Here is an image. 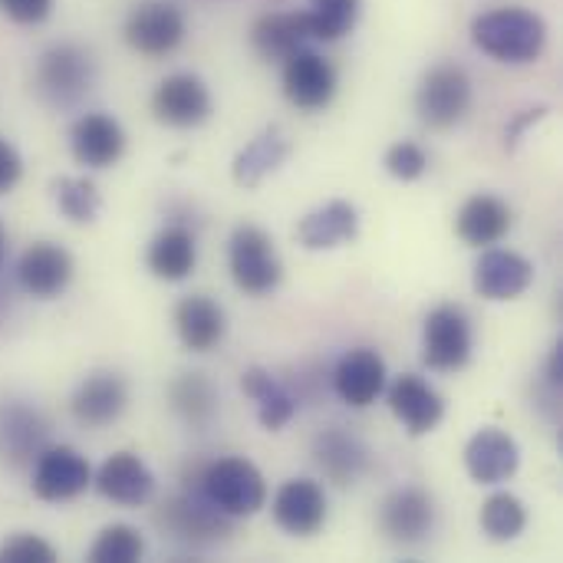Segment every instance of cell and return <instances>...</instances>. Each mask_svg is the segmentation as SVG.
Returning a JSON list of instances; mask_svg holds the SVG:
<instances>
[{
	"mask_svg": "<svg viewBox=\"0 0 563 563\" xmlns=\"http://www.w3.org/2000/svg\"><path fill=\"white\" fill-rule=\"evenodd\" d=\"M0 261H3V224H0Z\"/></svg>",
	"mask_w": 563,
	"mask_h": 563,
	"instance_id": "b9f144b4",
	"label": "cell"
},
{
	"mask_svg": "<svg viewBox=\"0 0 563 563\" xmlns=\"http://www.w3.org/2000/svg\"><path fill=\"white\" fill-rule=\"evenodd\" d=\"M472 109V79L455 63L432 66L416 92V112L429 129H452Z\"/></svg>",
	"mask_w": 563,
	"mask_h": 563,
	"instance_id": "5b68a950",
	"label": "cell"
},
{
	"mask_svg": "<svg viewBox=\"0 0 563 563\" xmlns=\"http://www.w3.org/2000/svg\"><path fill=\"white\" fill-rule=\"evenodd\" d=\"M472 40L501 63H534L548 43V23L525 7H498L472 20Z\"/></svg>",
	"mask_w": 563,
	"mask_h": 563,
	"instance_id": "6da1fadb",
	"label": "cell"
},
{
	"mask_svg": "<svg viewBox=\"0 0 563 563\" xmlns=\"http://www.w3.org/2000/svg\"><path fill=\"white\" fill-rule=\"evenodd\" d=\"M379 528L393 544H422L435 528V501L422 488H399L379 508Z\"/></svg>",
	"mask_w": 563,
	"mask_h": 563,
	"instance_id": "4fadbf2b",
	"label": "cell"
},
{
	"mask_svg": "<svg viewBox=\"0 0 563 563\" xmlns=\"http://www.w3.org/2000/svg\"><path fill=\"white\" fill-rule=\"evenodd\" d=\"M333 393L350 406V409H366L386 393V360L369 350L356 346L340 356L333 366Z\"/></svg>",
	"mask_w": 563,
	"mask_h": 563,
	"instance_id": "e0dca14e",
	"label": "cell"
},
{
	"mask_svg": "<svg viewBox=\"0 0 563 563\" xmlns=\"http://www.w3.org/2000/svg\"><path fill=\"white\" fill-rule=\"evenodd\" d=\"M125 406H129V383H125V376H119L112 369L89 373L69 399L73 419L89 429L112 426L125 412Z\"/></svg>",
	"mask_w": 563,
	"mask_h": 563,
	"instance_id": "7c38bea8",
	"label": "cell"
},
{
	"mask_svg": "<svg viewBox=\"0 0 563 563\" xmlns=\"http://www.w3.org/2000/svg\"><path fill=\"white\" fill-rule=\"evenodd\" d=\"M73 254L53 241H36L30 244L23 254H20V264H16V280L20 287L36 297V300H53L59 297L69 280H73Z\"/></svg>",
	"mask_w": 563,
	"mask_h": 563,
	"instance_id": "2e32d148",
	"label": "cell"
},
{
	"mask_svg": "<svg viewBox=\"0 0 563 563\" xmlns=\"http://www.w3.org/2000/svg\"><path fill=\"white\" fill-rule=\"evenodd\" d=\"M521 465V449L505 429H478L465 445V468L478 485H501L515 478Z\"/></svg>",
	"mask_w": 563,
	"mask_h": 563,
	"instance_id": "7402d4cb",
	"label": "cell"
},
{
	"mask_svg": "<svg viewBox=\"0 0 563 563\" xmlns=\"http://www.w3.org/2000/svg\"><path fill=\"white\" fill-rule=\"evenodd\" d=\"M383 165L396 181H416L429 172V155L419 142H396L389 145Z\"/></svg>",
	"mask_w": 563,
	"mask_h": 563,
	"instance_id": "d590c367",
	"label": "cell"
},
{
	"mask_svg": "<svg viewBox=\"0 0 563 563\" xmlns=\"http://www.w3.org/2000/svg\"><path fill=\"white\" fill-rule=\"evenodd\" d=\"M307 40H313L310 33V20L303 10H290V13H264L254 26H251V43L264 59H287L290 53L303 49Z\"/></svg>",
	"mask_w": 563,
	"mask_h": 563,
	"instance_id": "83f0119b",
	"label": "cell"
},
{
	"mask_svg": "<svg viewBox=\"0 0 563 563\" xmlns=\"http://www.w3.org/2000/svg\"><path fill=\"white\" fill-rule=\"evenodd\" d=\"M198 492L228 518H251L267 505V482L247 459H218L205 465Z\"/></svg>",
	"mask_w": 563,
	"mask_h": 563,
	"instance_id": "7a4b0ae2",
	"label": "cell"
},
{
	"mask_svg": "<svg viewBox=\"0 0 563 563\" xmlns=\"http://www.w3.org/2000/svg\"><path fill=\"white\" fill-rule=\"evenodd\" d=\"M284 96L290 106L303 109V112H317L327 109L336 96V66L313 49H297L284 59Z\"/></svg>",
	"mask_w": 563,
	"mask_h": 563,
	"instance_id": "9c48e42d",
	"label": "cell"
},
{
	"mask_svg": "<svg viewBox=\"0 0 563 563\" xmlns=\"http://www.w3.org/2000/svg\"><path fill=\"white\" fill-rule=\"evenodd\" d=\"M155 525L188 544V548H208V544H218L231 534V518L221 515L201 492L198 495H175L168 498L158 515H155Z\"/></svg>",
	"mask_w": 563,
	"mask_h": 563,
	"instance_id": "52a82bcc",
	"label": "cell"
},
{
	"mask_svg": "<svg viewBox=\"0 0 563 563\" xmlns=\"http://www.w3.org/2000/svg\"><path fill=\"white\" fill-rule=\"evenodd\" d=\"M20 175H23V158H20V152H16L7 139H0V195L13 191V185L20 181Z\"/></svg>",
	"mask_w": 563,
	"mask_h": 563,
	"instance_id": "f35d334b",
	"label": "cell"
},
{
	"mask_svg": "<svg viewBox=\"0 0 563 563\" xmlns=\"http://www.w3.org/2000/svg\"><path fill=\"white\" fill-rule=\"evenodd\" d=\"M228 267H231V280L238 284V290H244L251 297H264V294L277 290V284L284 277L280 254H277L271 234L257 224H241L231 234Z\"/></svg>",
	"mask_w": 563,
	"mask_h": 563,
	"instance_id": "3957f363",
	"label": "cell"
},
{
	"mask_svg": "<svg viewBox=\"0 0 563 563\" xmlns=\"http://www.w3.org/2000/svg\"><path fill=\"white\" fill-rule=\"evenodd\" d=\"M96 79L92 56L76 43L49 46L36 63V92L49 106H73L79 102Z\"/></svg>",
	"mask_w": 563,
	"mask_h": 563,
	"instance_id": "8992f818",
	"label": "cell"
},
{
	"mask_svg": "<svg viewBox=\"0 0 563 563\" xmlns=\"http://www.w3.org/2000/svg\"><path fill=\"white\" fill-rule=\"evenodd\" d=\"M152 112L162 125L195 129L211 115V92L195 73L165 76L152 92Z\"/></svg>",
	"mask_w": 563,
	"mask_h": 563,
	"instance_id": "8fae6325",
	"label": "cell"
},
{
	"mask_svg": "<svg viewBox=\"0 0 563 563\" xmlns=\"http://www.w3.org/2000/svg\"><path fill=\"white\" fill-rule=\"evenodd\" d=\"M548 383H551L554 389H561L563 386V343L554 346V353H551V360H548Z\"/></svg>",
	"mask_w": 563,
	"mask_h": 563,
	"instance_id": "60d3db41",
	"label": "cell"
},
{
	"mask_svg": "<svg viewBox=\"0 0 563 563\" xmlns=\"http://www.w3.org/2000/svg\"><path fill=\"white\" fill-rule=\"evenodd\" d=\"M145 264H148L152 277H158V280H168V284L188 280L195 274V264H198L195 234L181 224L158 231L145 251Z\"/></svg>",
	"mask_w": 563,
	"mask_h": 563,
	"instance_id": "4316f807",
	"label": "cell"
},
{
	"mask_svg": "<svg viewBox=\"0 0 563 563\" xmlns=\"http://www.w3.org/2000/svg\"><path fill=\"white\" fill-rule=\"evenodd\" d=\"M53 195H56V205L59 211L73 221V224H92L99 218V208H102V198H99V188L92 178H56L53 181Z\"/></svg>",
	"mask_w": 563,
	"mask_h": 563,
	"instance_id": "836d02e7",
	"label": "cell"
},
{
	"mask_svg": "<svg viewBox=\"0 0 563 563\" xmlns=\"http://www.w3.org/2000/svg\"><path fill=\"white\" fill-rule=\"evenodd\" d=\"M224 310L205 297V294H188L175 307V333L191 353H211L224 340Z\"/></svg>",
	"mask_w": 563,
	"mask_h": 563,
	"instance_id": "d4e9b609",
	"label": "cell"
},
{
	"mask_svg": "<svg viewBox=\"0 0 563 563\" xmlns=\"http://www.w3.org/2000/svg\"><path fill=\"white\" fill-rule=\"evenodd\" d=\"M92 485V468L86 455H79L69 445H53L43 449L33 462V495L40 501H73Z\"/></svg>",
	"mask_w": 563,
	"mask_h": 563,
	"instance_id": "30bf717a",
	"label": "cell"
},
{
	"mask_svg": "<svg viewBox=\"0 0 563 563\" xmlns=\"http://www.w3.org/2000/svg\"><path fill=\"white\" fill-rule=\"evenodd\" d=\"M287 155H290V139L277 125H271L238 152L231 175L241 188H257L267 175H274L287 162Z\"/></svg>",
	"mask_w": 563,
	"mask_h": 563,
	"instance_id": "f546056e",
	"label": "cell"
},
{
	"mask_svg": "<svg viewBox=\"0 0 563 563\" xmlns=\"http://www.w3.org/2000/svg\"><path fill=\"white\" fill-rule=\"evenodd\" d=\"M274 521L294 538H313L327 525V495L313 478H290L274 495Z\"/></svg>",
	"mask_w": 563,
	"mask_h": 563,
	"instance_id": "44dd1931",
	"label": "cell"
},
{
	"mask_svg": "<svg viewBox=\"0 0 563 563\" xmlns=\"http://www.w3.org/2000/svg\"><path fill=\"white\" fill-rule=\"evenodd\" d=\"M145 554V541L129 525H109L99 531V538L89 548L92 563H135Z\"/></svg>",
	"mask_w": 563,
	"mask_h": 563,
	"instance_id": "e575fe53",
	"label": "cell"
},
{
	"mask_svg": "<svg viewBox=\"0 0 563 563\" xmlns=\"http://www.w3.org/2000/svg\"><path fill=\"white\" fill-rule=\"evenodd\" d=\"M168 406L185 426L205 429L218 412V389L205 373H181L168 386Z\"/></svg>",
	"mask_w": 563,
	"mask_h": 563,
	"instance_id": "4dcf8cb0",
	"label": "cell"
},
{
	"mask_svg": "<svg viewBox=\"0 0 563 563\" xmlns=\"http://www.w3.org/2000/svg\"><path fill=\"white\" fill-rule=\"evenodd\" d=\"M528 528V508L521 498L498 492L482 505V531L488 534V541L495 544H508L518 541Z\"/></svg>",
	"mask_w": 563,
	"mask_h": 563,
	"instance_id": "1f68e13d",
	"label": "cell"
},
{
	"mask_svg": "<svg viewBox=\"0 0 563 563\" xmlns=\"http://www.w3.org/2000/svg\"><path fill=\"white\" fill-rule=\"evenodd\" d=\"M46 422L23 402H0V459L13 468L36 462L43 452Z\"/></svg>",
	"mask_w": 563,
	"mask_h": 563,
	"instance_id": "603a6c76",
	"label": "cell"
},
{
	"mask_svg": "<svg viewBox=\"0 0 563 563\" xmlns=\"http://www.w3.org/2000/svg\"><path fill=\"white\" fill-rule=\"evenodd\" d=\"M96 492L122 508H142L155 495V475L135 452H112L92 475Z\"/></svg>",
	"mask_w": 563,
	"mask_h": 563,
	"instance_id": "9a60e30c",
	"label": "cell"
},
{
	"mask_svg": "<svg viewBox=\"0 0 563 563\" xmlns=\"http://www.w3.org/2000/svg\"><path fill=\"white\" fill-rule=\"evenodd\" d=\"M548 115V106H538V109H528L525 115H518L511 125H508V132H505V139H508V148H515L518 142H521V135L528 132V125L531 122H541Z\"/></svg>",
	"mask_w": 563,
	"mask_h": 563,
	"instance_id": "ab89813d",
	"label": "cell"
},
{
	"mask_svg": "<svg viewBox=\"0 0 563 563\" xmlns=\"http://www.w3.org/2000/svg\"><path fill=\"white\" fill-rule=\"evenodd\" d=\"M185 13L172 0H142L125 20V43L142 56H168L185 40Z\"/></svg>",
	"mask_w": 563,
	"mask_h": 563,
	"instance_id": "ba28073f",
	"label": "cell"
},
{
	"mask_svg": "<svg viewBox=\"0 0 563 563\" xmlns=\"http://www.w3.org/2000/svg\"><path fill=\"white\" fill-rule=\"evenodd\" d=\"M241 389L244 396L254 399L257 406V422L267 429V432H280L294 416H297V399L294 393L277 379L271 376V369L264 366H251L241 373Z\"/></svg>",
	"mask_w": 563,
	"mask_h": 563,
	"instance_id": "f1b7e54d",
	"label": "cell"
},
{
	"mask_svg": "<svg viewBox=\"0 0 563 563\" xmlns=\"http://www.w3.org/2000/svg\"><path fill=\"white\" fill-rule=\"evenodd\" d=\"M313 462L333 485L346 488V485H356L373 468V452L366 449L360 435L333 426L313 439Z\"/></svg>",
	"mask_w": 563,
	"mask_h": 563,
	"instance_id": "d6986e66",
	"label": "cell"
},
{
	"mask_svg": "<svg viewBox=\"0 0 563 563\" xmlns=\"http://www.w3.org/2000/svg\"><path fill=\"white\" fill-rule=\"evenodd\" d=\"M472 284H475V294L492 300V303L518 300L534 284V264L518 251L488 247L475 264V280Z\"/></svg>",
	"mask_w": 563,
	"mask_h": 563,
	"instance_id": "5bb4252c",
	"label": "cell"
},
{
	"mask_svg": "<svg viewBox=\"0 0 563 563\" xmlns=\"http://www.w3.org/2000/svg\"><path fill=\"white\" fill-rule=\"evenodd\" d=\"M360 234V211L350 201H327L300 218L297 238L307 251H333L353 244Z\"/></svg>",
	"mask_w": 563,
	"mask_h": 563,
	"instance_id": "cb8c5ba5",
	"label": "cell"
},
{
	"mask_svg": "<svg viewBox=\"0 0 563 563\" xmlns=\"http://www.w3.org/2000/svg\"><path fill=\"white\" fill-rule=\"evenodd\" d=\"M69 152L82 168H112L125 155V132L106 112H86L69 129Z\"/></svg>",
	"mask_w": 563,
	"mask_h": 563,
	"instance_id": "ffe728a7",
	"label": "cell"
},
{
	"mask_svg": "<svg viewBox=\"0 0 563 563\" xmlns=\"http://www.w3.org/2000/svg\"><path fill=\"white\" fill-rule=\"evenodd\" d=\"M360 7L363 0H310L303 13L310 20L313 40H323V43L343 40L360 20Z\"/></svg>",
	"mask_w": 563,
	"mask_h": 563,
	"instance_id": "d6a6232c",
	"label": "cell"
},
{
	"mask_svg": "<svg viewBox=\"0 0 563 563\" xmlns=\"http://www.w3.org/2000/svg\"><path fill=\"white\" fill-rule=\"evenodd\" d=\"M0 561L3 563H53L56 561V551L36 538V534H16L10 538L3 548H0Z\"/></svg>",
	"mask_w": 563,
	"mask_h": 563,
	"instance_id": "8d00e7d4",
	"label": "cell"
},
{
	"mask_svg": "<svg viewBox=\"0 0 563 563\" xmlns=\"http://www.w3.org/2000/svg\"><path fill=\"white\" fill-rule=\"evenodd\" d=\"M511 224H515V214L508 201H501L498 195H472L455 218L459 238L472 247H492L505 241Z\"/></svg>",
	"mask_w": 563,
	"mask_h": 563,
	"instance_id": "484cf974",
	"label": "cell"
},
{
	"mask_svg": "<svg viewBox=\"0 0 563 563\" xmlns=\"http://www.w3.org/2000/svg\"><path fill=\"white\" fill-rule=\"evenodd\" d=\"M475 336L472 320L462 307L442 303L426 317L422 327V363L432 373H459L472 363Z\"/></svg>",
	"mask_w": 563,
	"mask_h": 563,
	"instance_id": "277c9868",
	"label": "cell"
},
{
	"mask_svg": "<svg viewBox=\"0 0 563 563\" xmlns=\"http://www.w3.org/2000/svg\"><path fill=\"white\" fill-rule=\"evenodd\" d=\"M386 399H389L393 416L402 422V429H406L412 439H422V435L435 432L439 422L445 419V402H442V396H439L422 376H416V373H402V376L389 386Z\"/></svg>",
	"mask_w": 563,
	"mask_h": 563,
	"instance_id": "ac0fdd59",
	"label": "cell"
},
{
	"mask_svg": "<svg viewBox=\"0 0 563 563\" xmlns=\"http://www.w3.org/2000/svg\"><path fill=\"white\" fill-rule=\"evenodd\" d=\"M56 0H0V13L20 26H36L53 13Z\"/></svg>",
	"mask_w": 563,
	"mask_h": 563,
	"instance_id": "74e56055",
	"label": "cell"
}]
</instances>
